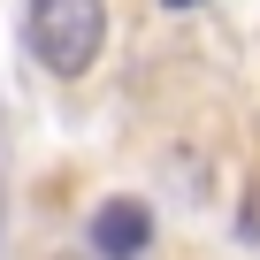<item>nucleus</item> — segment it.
<instances>
[{"label":"nucleus","instance_id":"nucleus-1","mask_svg":"<svg viewBox=\"0 0 260 260\" xmlns=\"http://www.w3.org/2000/svg\"><path fill=\"white\" fill-rule=\"evenodd\" d=\"M23 39L54 77H84L100 61V46H107V8L100 0H31Z\"/></svg>","mask_w":260,"mask_h":260},{"label":"nucleus","instance_id":"nucleus-2","mask_svg":"<svg viewBox=\"0 0 260 260\" xmlns=\"http://www.w3.org/2000/svg\"><path fill=\"white\" fill-rule=\"evenodd\" d=\"M153 245V214L138 207V199H107L100 214H92V252L100 260H138Z\"/></svg>","mask_w":260,"mask_h":260},{"label":"nucleus","instance_id":"nucleus-3","mask_svg":"<svg viewBox=\"0 0 260 260\" xmlns=\"http://www.w3.org/2000/svg\"><path fill=\"white\" fill-rule=\"evenodd\" d=\"M245 230H252V237H260V191H252V207H245Z\"/></svg>","mask_w":260,"mask_h":260},{"label":"nucleus","instance_id":"nucleus-4","mask_svg":"<svg viewBox=\"0 0 260 260\" xmlns=\"http://www.w3.org/2000/svg\"><path fill=\"white\" fill-rule=\"evenodd\" d=\"M161 8H199V0H161Z\"/></svg>","mask_w":260,"mask_h":260}]
</instances>
